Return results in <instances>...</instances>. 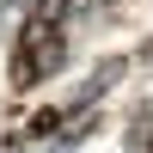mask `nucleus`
I'll return each instance as SVG.
<instances>
[{"label": "nucleus", "instance_id": "1", "mask_svg": "<svg viewBox=\"0 0 153 153\" xmlns=\"http://www.w3.org/2000/svg\"><path fill=\"white\" fill-rule=\"evenodd\" d=\"M61 55H68V37L55 31V19H31L12 49V92H31L37 80H49L61 68Z\"/></svg>", "mask_w": 153, "mask_h": 153}, {"label": "nucleus", "instance_id": "2", "mask_svg": "<svg viewBox=\"0 0 153 153\" xmlns=\"http://www.w3.org/2000/svg\"><path fill=\"white\" fill-rule=\"evenodd\" d=\"M55 123H61V110H37V117L25 123V141H43V135H55Z\"/></svg>", "mask_w": 153, "mask_h": 153}]
</instances>
